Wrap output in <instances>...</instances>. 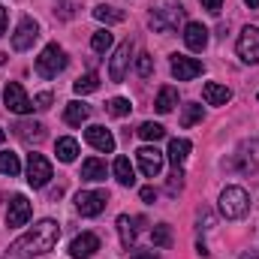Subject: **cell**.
<instances>
[{
    "label": "cell",
    "mask_w": 259,
    "mask_h": 259,
    "mask_svg": "<svg viewBox=\"0 0 259 259\" xmlns=\"http://www.w3.org/2000/svg\"><path fill=\"white\" fill-rule=\"evenodd\" d=\"M112 42H115V36H112V30H97V33L91 36V49H94L97 55H103V52H109V49H112Z\"/></svg>",
    "instance_id": "f546056e"
},
{
    "label": "cell",
    "mask_w": 259,
    "mask_h": 259,
    "mask_svg": "<svg viewBox=\"0 0 259 259\" xmlns=\"http://www.w3.org/2000/svg\"><path fill=\"white\" fill-rule=\"evenodd\" d=\"M181 21H184V6H181L178 0L160 3V6H154L151 15H148V24H151L154 33H175Z\"/></svg>",
    "instance_id": "7a4b0ae2"
},
{
    "label": "cell",
    "mask_w": 259,
    "mask_h": 259,
    "mask_svg": "<svg viewBox=\"0 0 259 259\" xmlns=\"http://www.w3.org/2000/svg\"><path fill=\"white\" fill-rule=\"evenodd\" d=\"M202 61H196V58H187V55H172V75L178 78V81H190L196 75H202Z\"/></svg>",
    "instance_id": "5bb4252c"
},
{
    "label": "cell",
    "mask_w": 259,
    "mask_h": 259,
    "mask_svg": "<svg viewBox=\"0 0 259 259\" xmlns=\"http://www.w3.org/2000/svg\"><path fill=\"white\" fill-rule=\"evenodd\" d=\"M12 130H15V136H18L21 142H27V145H33V142H42V139H46V127H42L39 121H18Z\"/></svg>",
    "instance_id": "ac0fdd59"
},
{
    "label": "cell",
    "mask_w": 259,
    "mask_h": 259,
    "mask_svg": "<svg viewBox=\"0 0 259 259\" xmlns=\"http://www.w3.org/2000/svg\"><path fill=\"white\" fill-rule=\"evenodd\" d=\"M244 3H247L250 9H259V0H244Z\"/></svg>",
    "instance_id": "ee69618b"
},
{
    "label": "cell",
    "mask_w": 259,
    "mask_h": 259,
    "mask_svg": "<svg viewBox=\"0 0 259 259\" xmlns=\"http://www.w3.org/2000/svg\"><path fill=\"white\" fill-rule=\"evenodd\" d=\"M166 190H169L172 196L184 190V172H181V169H175V172L169 175V184H166Z\"/></svg>",
    "instance_id": "d590c367"
},
{
    "label": "cell",
    "mask_w": 259,
    "mask_h": 259,
    "mask_svg": "<svg viewBox=\"0 0 259 259\" xmlns=\"http://www.w3.org/2000/svg\"><path fill=\"white\" fill-rule=\"evenodd\" d=\"M142 199L145 202H157V190L154 187H142Z\"/></svg>",
    "instance_id": "60d3db41"
},
{
    "label": "cell",
    "mask_w": 259,
    "mask_h": 259,
    "mask_svg": "<svg viewBox=\"0 0 259 259\" xmlns=\"http://www.w3.org/2000/svg\"><path fill=\"white\" fill-rule=\"evenodd\" d=\"M112 172H115L118 184H124V187H133V184H136V169H133L130 157H118L115 166H112Z\"/></svg>",
    "instance_id": "cb8c5ba5"
},
{
    "label": "cell",
    "mask_w": 259,
    "mask_h": 259,
    "mask_svg": "<svg viewBox=\"0 0 259 259\" xmlns=\"http://www.w3.org/2000/svg\"><path fill=\"white\" fill-rule=\"evenodd\" d=\"M136 163H139V169H142L145 178H157L163 172V154L157 148H151V145H145V148L136 151Z\"/></svg>",
    "instance_id": "7c38bea8"
},
{
    "label": "cell",
    "mask_w": 259,
    "mask_h": 259,
    "mask_svg": "<svg viewBox=\"0 0 259 259\" xmlns=\"http://www.w3.org/2000/svg\"><path fill=\"white\" fill-rule=\"evenodd\" d=\"M97 88H100V75L97 72H84V75H78L72 81V91L75 94H94Z\"/></svg>",
    "instance_id": "4316f807"
},
{
    "label": "cell",
    "mask_w": 259,
    "mask_h": 259,
    "mask_svg": "<svg viewBox=\"0 0 259 259\" xmlns=\"http://www.w3.org/2000/svg\"><path fill=\"white\" fill-rule=\"evenodd\" d=\"M91 118V106H84V103H78V100H72V103H66L64 109V121L69 127H81L84 121Z\"/></svg>",
    "instance_id": "7402d4cb"
},
{
    "label": "cell",
    "mask_w": 259,
    "mask_h": 259,
    "mask_svg": "<svg viewBox=\"0 0 259 259\" xmlns=\"http://www.w3.org/2000/svg\"><path fill=\"white\" fill-rule=\"evenodd\" d=\"M202 3V9H208L211 15H217L220 9H223V0H199Z\"/></svg>",
    "instance_id": "ab89813d"
},
{
    "label": "cell",
    "mask_w": 259,
    "mask_h": 259,
    "mask_svg": "<svg viewBox=\"0 0 259 259\" xmlns=\"http://www.w3.org/2000/svg\"><path fill=\"white\" fill-rule=\"evenodd\" d=\"M136 72H139L142 78H148V75L154 72V58H151V55H139V58H136Z\"/></svg>",
    "instance_id": "e575fe53"
},
{
    "label": "cell",
    "mask_w": 259,
    "mask_h": 259,
    "mask_svg": "<svg viewBox=\"0 0 259 259\" xmlns=\"http://www.w3.org/2000/svg\"><path fill=\"white\" fill-rule=\"evenodd\" d=\"M55 15L64 18V21H69V18L75 15V3H72V0H61V3L55 6Z\"/></svg>",
    "instance_id": "8d00e7d4"
},
{
    "label": "cell",
    "mask_w": 259,
    "mask_h": 259,
    "mask_svg": "<svg viewBox=\"0 0 259 259\" xmlns=\"http://www.w3.org/2000/svg\"><path fill=\"white\" fill-rule=\"evenodd\" d=\"M6 21H9V12H6V9L0 6V36L6 33Z\"/></svg>",
    "instance_id": "b9f144b4"
},
{
    "label": "cell",
    "mask_w": 259,
    "mask_h": 259,
    "mask_svg": "<svg viewBox=\"0 0 259 259\" xmlns=\"http://www.w3.org/2000/svg\"><path fill=\"white\" fill-rule=\"evenodd\" d=\"M190 151H193V145H190V139H172L169 142V163L175 166V169H181L184 163H187V157H190Z\"/></svg>",
    "instance_id": "ffe728a7"
},
{
    "label": "cell",
    "mask_w": 259,
    "mask_h": 259,
    "mask_svg": "<svg viewBox=\"0 0 259 259\" xmlns=\"http://www.w3.org/2000/svg\"><path fill=\"white\" fill-rule=\"evenodd\" d=\"M97 250H100V238H97L94 232H81V235H75L72 244H69V256L72 259H91Z\"/></svg>",
    "instance_id": "2e32d148"
},
{
    "label": "cell",
    "mask_w": 259,
    "mask_h": 259,
    "mask_svg": "<svg viewBox=\"0 0 259 259\" xmlns=\"http://www.w3.org/2000/svg\"><path fill=\"white\" fill-rule=\"evenodd\" d=\"M106 163L100 157H88L81 163V181H106Z\"/></svg>",
    "instance_id": "603a6c76"
},
{
    "label": "cell",
    "mask_w": 259,
    "mask_h": 259,
    "mask_svg": "<svg viewBox=\"0 0 259 259\" xmlns=\"http://www.w3.org/2000/svg\"><path fill=\"white\" fill-rule=\"evenodd\" d=\"M130 259H160V256H157L154 247H151V250H136V247H130Z\"/></svg>",
    "instance_id": "f35d334b"
},
{
    "label": "cell",
    "mask_w": 259,
    "mask_h": 259,
    "mask_svg": "<svg viewBox=\"0 0 259 259\" xmlns=\"http://www.w3.org/2000/svg\"><path fill=\"white\" fill-rule=\"evenodd\" d=\"M250 211V196L244 187H226L220 193V214L226 220H241Z\"/></svg>",
    "instance_id": "3957f363"
},
{
    "label": "cell",
    "mask_w": 259,
    "mask_h": 259,
    "mask_svg": "<svg viewBox=\"0 0 259 259\" xmlns=\"http://www.w3.org/2000/svg\"><path fill=\"white\" fill-rule=\"evenodd\" d=\"M202 97H205V103H208V106H226V103L232 100V91H229L226 84L208 81V84L202 88Z\"/></svg>",
    "instance_id": "d6986e66"
},
{
    "label": "cell",
    "mask_w": 259,
    "mask_h": 259,
    "mask_svg": "<svg viewBox=\"0 0 259 259\" xmlns=\"http://www.w3.org/2000/svg\"><path fill=\"white\" fill-rule=\"evenodd\" d=\"M3 103H6V109H9L12 115H30V112H33V100L24 94V88H21L18 81H9V84H6Z\"/></svg>",
    "instance_id": "9c48e42d"
},
{
    "label": "cell",
    "mask_w": 259,
    "mask_h": 259,
    "mask_svg": "<svg viewBox=\"0 0 259 259\" xmlns=\"http://www.w3.org/2000/svg\"><path fill=\"white\" fill-rule=\"evenodd\" d=\"M3 139H6V133H3V130H0V145H3Z\"/></svg>",
    "instance_id": "f6af8a7d"
},
{
    "label": "cell",
    "mask_w": 259,
    "mask_h": 259,
    "mask_svg": "<svg viewBox=\"0 0 259 259\" xmlns=\"http://www.w3.org/2000/svg\"><path fill=\"white\" fill-rule=\"evenodd\" d=\"M136 223H139V217H130V214H121L118 217V235H121V244L127 250L136 244V235H139V226Z\"/></svg>",
    "instance_id": "44dd1931"
},
{
    "label": "cell",
    "mask_w": 259,
    "mask_h": 259,
    "mask_svg": "<svg viewBox=\"0 0 259 259\" xmlns=\"http://www.w3.org/2000/svg\"><path fill=\"white\" fill-rule=\"evenodd\" d=\"M52 181V163L42 154H27V184L33 190H42Z\"/></svg>",
    "instance_id": "52a82bcc"
},
{
    "label": "cell",
    "mask_w": 259,
    "mask_h": 259,
    "mask_svg": "<svg viewBox=\"0 0 259 259\" xmlns=\"http://www.w3.org/2000/svg\"><path fill=\"white\" fill-rule=\"evenodd\" d=\"M33 109H42V112H46V109H52V94H49V91L36 94V97H33Z\"/></svg>",
    "instance_id": "74e56055"
},
{
    "label": "cell",
    "mask_w": 259,
    "mask_h": 259,
    "mask_svg": "<svg viewBox=\"0 0 259 259\" xmlns=\"http://www.w3.org/2000/svg\"><path fill=\"white\" fill-rule=\"evenodd\" d=\"M175 106H178V91H175L172 84L160 88V94H157V103H154V109H157L160 115H169V112H172Z\"/></svg>",
    "instance_id": "d4e9b609"
},
{
    "label": "cell",
    "mask_w": 259,
    "mask_h": 259,
    "mask_svg": "<svg viewBox=\"0 0 259 259\" xmlns=\"http://www.w3.org/2000/svg\"><path fill=\"white\" fill-rule=\"evenodd\" d=\"M55 154H58V160H61V163H72V160L78 157V142H75V139H69V136L58 139Z\"/></svg>",
    "instance_id": "484cf974"
},
{
    "label": "cell",
    "mask_w": 259,
    "mask_h": 259,
    "mask_svg": "<svg viewBox=\"0 0 259 259\" xmlns=\"http://www.w3.org/2000/svg\"><path fill=\"white\" fill-rule=\"evenodd\" d=\"M36 39H39V24H36L30 15H21V18H18V27H15V33H12V49H15V52H27Z\"/></svg>",
    "instance_id": "ba28073f"
},
{
    "label": "cell",
    "mask_w": 259,
    "mask_h": 259,
    "mask_svg": "<svg viewBox=\"0 0 259 259\" xmlns=\"http://www.w3.org/2000/svg\"><path fill=\"white\" fill-rule=\"evenodd\" d=\"M64 69H66V52L58 42H49V46L39 52V58H36V75H42V78H58V72H64Z\"/></svg>",
    "instance_id": "277c9868"
},
{
    "label": "cell",
    "mask_w": 259,
    "mask_h": 259,
    "mask_svg": "<svg viewBox=\"0 0 259 259\" xmlns=\"http://www.w3.org/2000/svg\"><path fill=\"white\" fill-rule=\"evenodd\" d=\"M94 18H100V21H106V24H121L127 15H124L121 9H115V6H106V3H103V6H97V9H94Z\"/></svg>",
    "instance_id": "83f0119b"
},
{
    "label": "cell",
    "mask_w": 259,
    "mask_h": 259,
    "mask_svg": "<svg viewBox=\"0 0 259 259\" xmlns=\"http://www.w3.org/2000/svg\"><path fill=\"white\" fill-rule=\"evenodd\" d=\"M106 109H109V115H112V118H127L130 112H133V106H130L127 97H115V100H109V106H106Z\"/></svg>",
    "instance_id": "1f68e13d"
},
{
    "label": "cell",
    "mask_w": 259,
    "mask_h": 259,
    "mask_svg": "<svg viewBox=\"0 0 259 259\" xmlns=\"http://www.w3.org/2000/svg\"><path fill=\"white\" fill-rule=\"evenodd\" d=\"M184 46L190 52H205L208 49V27L199 21H187L184 24Z\"/></svg>",
    "instance_id": "e0dca14e"
},
{
    "label": "cell",
    "mask_w": 259,
    "mask_h": 259,
    "mask_svg": "<svg viewBox=\"0 0 259 259\" xmlns=\"http://www.w3.org/2000/svg\"><path fill=\"white\" fill-rule=\"evenodd\" d=\"M84 142L91 148H97L100 154H112L115 151V136L106 127H100V124H91V127L84 130Z\"/></svg>",
    "instance_id": "9a60e30c"
},
{
    "label": "cell",
    "mask_w": 259,
    "mask_h": 259,
    "mask_svg": "<svg viewBox=\"0 0 259 259\" xmlns=\"http://www.w3.org/2000/svg\"><path fill=\"white\" fill-rule=\"evenodd\" d=\"M136 133H139V139H145V142H160V139L166 136V130L160 127V124H154V121H145Z\"/></svg>",
    "instance_id": "4dcf8cb0"
},
{
    "label": "cell",
    "mask_w": 259,
    "mask_h": 259,
    "mask_svg": "<svg viewBox=\"0 0 259 259\" xmlns=\"http://www.w3.org/2000/svg\"><path fill=\"white\" fill-rule=\"evenodd\" d=\"M241 259H259V253H256V250H244V253H241Z\"/></svg>",
    "instance_id": "7bdbcfd3"
},
{
    "label": "cell",
    "mask_w": 259,
    "mask_h": 259,
    "mask_svg": "<svg viewBox=\"0 0 259 259\" xmlns=\"http://www.w3.org/2000/svg\"><path fill=\"white\" fill-rule=\"evenodd\" d=\"M235 169L244 175H256L259 172V139H244L235 151Z\"/></svg>",
    "instance_id": "5b68a950"
},
{
    "label": "cell",
    "mask_w": 259,
    "mask_h": 259,
    "mask_svg": "<svg viewBox=\"0 0 259 259\" xmlns=\"http://www.w3.org/2000/svg\"><path fill=\"white\" fill-rule=\"evenodd\" d=\"M106 205H109V193L106 190H81L75 196V208H78L81 217H97V214L106 211Z\"/></svg>",
    "instance_id": "8992f818"
},
{
    "label": "cell",
    "mask_w": 259,
    "mask_h": 259,
    "mask_svg": "<svg viewBox=\"0 0 259 259\" xmlns=\"http://www.w3.org/2000/svg\"><path fill=\"white\" fill-rule=\"evenodd\" d=\"M30 214H33V205H30V199L21 193H15L9 199V208H6V226H12V229H18V226H24L27 220H30Z\"/></svg>",
    "instance_id": "8fae6325"
},
{
    "label": "cell",
    "mask_w": 259,
    "mask_h": 259,
    "mask_svg": "<svg viewBox=\"0 0 259 259\" xmlns=\"http://www.w3.org/2000/svg\"><path fill=\"white\" fill-rule=\"evenodd\" d=\"M0 172H3V175H9V178H15V175L21 172L18 154H12V151H0Z\"/></svg>",
    "instance_id": "f1b7e54d"
},
{
    "label": "cell",
    "mask_w": 259,
    "mask_h": 259,
    "mask_svg": "<svg viewBox=\"0 0 259 259\" xmlns=\"http://www.w3.org/2000/svg\"><path fill=\"white\" fill-rule=\"evenodd\" d=\"M235 49H238V58L244 64H259V27L247 24L241 30V36H238V46Z\"/></svg>",
    "instance_id": "30bf717a"
},
{
    "label": "cell",
    "mask_w": 259,
    "mask_h": 259,
    "mask_svg": "<svg viewBox=\"0 0 259 259\" xmlns=\"http://www.w3.org/2000/svg\"><path fill=\"white\" fill-rule=\"evenodd\" d=\"M130 58H133V39H124L118 49H115V55H112V64H109V78L112 81H124V75H127V66H130Z\"/></svg>",
    "instance_id": "4fadbf2b"
},
{
    "label": "cell",
    "mask_w": 259,
    "mask_h": 259,
    "mask_svg": "<svg viewBox=\"0 0 259 259\" xmlns=\"http://www.w3.org/2000/svg\"><path fill=\"white\" fill-rule=\"evenodd\" d=\"M202 121V106L199 103H187L184 112H181V127H193Z\"/></svg>",
    "instance_id": "836d02e7"
},
{
    "label": "cell",
    "mask_w": 259,
    "mask_h": 259,
    "mask_svg": "<svg viewBox=\"0 0 259 259\" xmlns=\"http://www.w3.org/2000/svg\"><path fill=\"white\" fill-rule=\"evenodd\" d=\"M151 241H154V247H169V244H172V229H169L166 223L154 226V229H151Z\"/></svg>",
    "instance_id": "d6a6232c"
},
{
    "label": "cell",
    "mask_w": 259,
    "mask_h": 259,
    "mask_svg": "<svg viewBox=\"0 0 259 259\" xmlns=\"http://www.w3.org/2000/svg\"><path fill=\"white\" fill-rule=\"evenodd\" d=\"M58 238H61V226L46 217L39 223H33L21 238H15L6 250V259H33V256H46L49 250L58 247Z\"/></svg>",
    "instance_id": "6da1fadb"
}]
</instances>
